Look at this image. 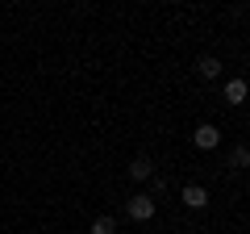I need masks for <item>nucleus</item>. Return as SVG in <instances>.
I'll return each instance as SVG.
<instances>
[{
    "instance_id": "obj_1",
    "label": "nucleus",
    "mask_w": 250,
    "mask_h": 234,
    "mask_svg": "<svg viewBox=\"0 0 250 234\" xmlns=\"http://www.w3.org/2000/svg\"><path fill=\"white\" fill-rule=\"evenodd\" d=\"M129 217H134V222H150L154 217V197H146V192H138V197H129Z\"/></svg>"
},
{
    "instance_id": "obj_2",
    "label": "nucleus",
    "mask_w": 250,
    "mask_h": 234,
    "mask_svg": "<svg viewBox=\"0 0 250 234\" xmlns=\"http://www.w3.org/2000/svg\"><path fill=\"white\" fill-rule=\"evenodd\" d=\"M192 142H196L200 151H213V146L221 142V130H217V126H196V134H192Z\"/></svg>"
},
{
    "instance_id": "obj_3",
    "label": "nucleus",
    "mask_w": 250,
    "mask_h": 234,
    "mask_svg": "<svg viewBox=\"0 0 250 234\" xmlns=\"http://www.w3.org/2000/svg\"><path fill=\"white\" fill-rule=\"evenodd\" d=\"M184 205L188 209H205L208 205V192L200 188V184H188V188H184Z\"/></svg>"
},
{
    "instance_id": "obj_4",
    "label": "nucleus",
    "mask_w": 250,
    "mask_h": 234,
    "mask_svg": "<svg viewBox=\"0 0 250 234\" xmlns=\"http://www.w3.org/2000/svg\"><path fill=\"white\" fill-rule=\"evenodd\" d=\"M225 100H229V105H242V100H246V80H229L225 84Z\"/></svg>"
},
{
    "instance_id": "obj_5",
    "label": "nucleus",
    "mask_w": 250,
    "mask_h": 234,
    "mask_svg": "<svg viewBox=\"0 0 250 234\" xmlns=\"http://www.w3.org/2000/svg\"><path fill=\"white\" fill-rule=\"evenodd\" d=\"M196 71L205 75V80H217V75H221V63H217L213 54H205V59H200V63H196Z\"/></svg>"
},
{
    "instance_id": "obj_6",
    "label": "nucleus",
    "mask_w": 250,
    "mask_h": 234,
    "mask_svg": "<svg viewBox=\"0 0 250 234\" xmlns=\"http://www.w3.org/2000/svg\"><path fill=\"white\" fill-rule=\"evenodd\" d=\"M150 171H154L150 159H134L129 163V176H134V180H150Z\"/></svg>"
},
{
    "instance_id": "obj_7",
    "label": "nucleus",
    "mask_w": 250,
    "mask_h": 234,
    "mask_svg": "<svg viewBox=\"0 0 250 234\" xmlns=\"http://www.w3.org/2000/svg\"><path fill=\"white\" fill-rule=\"evenodd\" d=\"M92 234H117V222L113 217H96L92 222Z\"/></svg>"
},
{
    "instance_id": "obj_8",
    "label": "nucleus",
    "mask_w": 250,
    "mask_h": 234,
    "mask_svg": "<svg viewBox=\"0 0 250 234\" xmlns=\"http://www.w3.org/2000/svg\"><path fill=\"white\" fill-rule=\"evenodd\" d=\"M246 163H250V151H246V146H238V151H233V167H246Z\"/></svg>"
}]
</instances>
